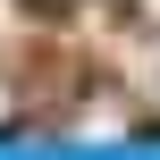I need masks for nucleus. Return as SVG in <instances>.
I'll return each mask as SVG.
<instances>
[{"mask_svg":"<svg viewBox=\"0 0 160 160\" xmlns=\"http://www.w3.org/2000/svg\"><path fill=\"white\" fill-rule=\"evenodd\" d=\"M0 118H8V93H0Z\"/></svg>","mask_w":160,"mask_h":160,"instance_id":"obj_1","label":"nucleus"}]
</instances>
